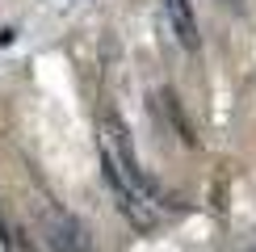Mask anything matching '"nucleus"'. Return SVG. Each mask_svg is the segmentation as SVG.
<instances>
[{
	"label": "nucleus",
	"mask_w": 256,
	"mask_h": 252,
	"mask_svg": "<svg viewBox=\"0 0 256 252\" xmlns=\"http://www.w3.org/2000/svg\"><path fill=\"white\" fill-rule=\"evenodd\" d=\"M101 176H105V185H110L118 210L138 231L156 227L160 206H164L160 185L143 172V164H138V156L130 147V134H126V126L114 118V114L101 118Z\"/></svg>",
	"instance_id": "1"
},
{
	"label": "nucleus",
	"mask_w": 256,
	"mask_h": 252,
	"mask_svg": "<svg viewBox=\"0 0 256 252\" xmlns=\"http://www.w3.org/2000/svg\"><path fill=\"white\" fill-rule=\"evenodd\" d=\"M164 17L172 26L176 42L185 50H198L202 46V34H198V17H194V0H164Z\"/></svg>",
	"instance_id": "3"
},
{
	"label": "nucleus",
	"mask_w": 256,
	"mask_h": 252,
	"mask_svg": "<svg viewBox=\"0 0 256 252\" xmlns=\"http://www.w3.org/2000/svg\"><path fill=\"white\" fill-rule=\"evenodd\" d=\"M248 252H256V248H248Z\"/></svg>",
	"instance_id": "6"
},
{
	"label": "nucleus",
	"mask_w": 256,
	"mask_h": 252,
	"mask_svg": "<svg viewBox=\"0 0 256 252\" xmlns=\"http://www.w3.org/2000/svg\"><path fill=\"white\" fill-rule=\"evenodd\" d=\"M222 4H231V8H236V4H240V0H222Z\"/></svg>",
	"instance_id": "5"
},
{
	"label": "nucleus",
	"mask_w": 256,
	"mask_h": 252,
	"mask_svg": "<svg viewBox=\"0 0 256 252\" xmlns=\"http://www.w3.org/2000/svg\"><path fill=\"white\" fill-rule=\"evenodd\" d=\"M38 231H42V244L50 252H92V240L84 231V223L76 214H68L63 206L42 202L38 206Z\"/></svg>",
	"instance_id": "2"
},
{
	"label": "nucleus",
	"mask_w": 256,
	"mask_h": 252,
	"mask_svg": "<svg viewBox=\"0 0 256 252\" xmlns=\"http://www.w3.org/2000/svg\"><path fill=\"white\" fill-rule=\"evenodd\" d=\"M0 240H8V236H4V218H0Z\"/></svg>",
	"instance_id": "4"
}]
</instances>
